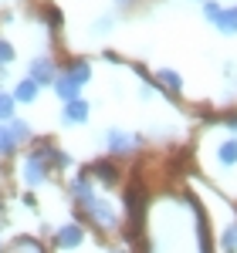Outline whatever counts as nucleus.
<instances>
[{"mask_svg": "<svg viewBox=\"0 0 237 253\" xmlns=\"http://www.w3.org/2000/svg\"><path fill=\"white\" fill-rule=\"evenodd\" d=\"M102 145H105L112 156H132L139 138L132 135V132H122V128H109V132H102Z\"/></svg>", "mask_w": 237, "mask_h": 253, "instance_id": "nucleus-1", "label": "nucleus"}, {"mask_svg": "<svg viewBox=\"0 0 237 253\" xmlns=\"http://www.w3.org/2000/svg\"><path fill=\"white\" fill-rule=\"evenodd\" d=\"M20 175H24V182H27V186H41V182L48 179V159H44V152H41V149L24 156Z\"/></svg>", "mask_w": 237, "mask_h": 253, "instance_id": "nucleus-2", "label": "nucleus"}, {"mask_svg": "<svg viewBox=\"0 0 237 253\" xmlns=\"http://www.w3.org/2000/svg\"><path fill=\"white\" fill-rule=\"evenodd\" d=\"M81 210H85V213L92 216V219H95V223H99L102 230H116V226H118L116 206H112V203H109V199H99V196H95V199H92V203H88V206H81Z\"/></svg>", "mask_w": 237, "mask_h": 253, "instance_id": "nucleus-3", "label": "nucleus"}, {"mask_svg": "<svg viewBox=\"0 0 237 253\" xmlns=\"http://www.w3.org/2000/svg\"><path fill=\"white\" fill-rule=\"evenodd\" d=\"M55 243H58V250H78L81 243H85V230H81L78 223H64L55 233Z\"/></svg>", "mask_w": 237, "mask_h": 253, "instance_id": "nucleus-4", "label": "nucleus"}, {"mask_svg": "<svg viewBox=\"0 0 237 253\" xmlns=\"http://www.w3.org/2000/svg\"><path fill=\"white\" fill-rule=\"evenodd\" d=\"M27 78L34 81V84H55V78H58V68H55V61L51 58H34L31 61V75Z\"/></svg>", "mask_w": 237, "mask_h": 253, "instance_id": "nucleus-5", "label": "nucleus"}, {"mask_svg": "<svg viewBox=\"0 0 237 253\" xmlns=\"http://www.w3.org/2000/svg\"><path fill=\"white\" fill-rule=\"evenodd\" d=\"M68 189H71V196H75V203H81V206H88V203L95 199V186H92V175H88V172L71 175Z\"/></svg>", "mask_w": 237, "mask_h": 253, "instance_id": "nucleus-6", "label": "nucleus"}, {"mask_svg": "<svg viewBox=\"0 0 237 253\" xmlns=\"http://www.w3.org/2000/svg\"><path fill=\"white\" fill-rule=\"evenodd\" d=\"M88 112H92V108H88V101H85V98H75V101H68V105H64L61 118H64V125H71V128H75V125H85V122H88Z\"/></svg>", "mask_w": 237, "mask_h": 253, "instance_id": "nucleus-7", "label": "nucleus"}, {"mask_svg": "<svg viewBox=\"0 0 237 253\" xmlns=\"http://www.w3.org/2000/svg\"><path fill=\"white\" fill-rule=\"evenodd\" d=\"M55 95H58L61 101L68 105V101L81 98V88H78V84H75L71 78H68V75H58V78H55Z\"/></svg>", "mask_w": 237, "mask_h": 253, "instance_id": "nucleus-8", "label": "nucleus"}, {"mask_svg": "<svg viewBox=\"0 0 237 253\" xmlns=\"http://www.w3.org/2000/svg\"><path fill=\"white\" fill-rule=\"evenodd\" d=\"M38 84L31 78H20L17 84H14V101H24V105H31V101H38Z\"/></svg>", "mask_w": 237, "mask_h": 253, "instance_id": "nucleus-9", "label": "nucleus"}, {"mask_svg": "<svg viewBox=\"0 0 237 253\" xmlns=\"http://www.w3.org/2000/svg\"><path fill=\"white\" fill-rule=\"evenodd\" d=\"M88 175H95L102 186H116V182H118V172H116V166H112V162H95Z\"/></svg>", "mask_w": 237, "mask_h": 253, "instance_id": "nucleus-10", "label": "nucleus"}, {"mask_svg": "<svg viewBox=\"0 0 237 253\" xmlns=\"http://www.w3.org/2000/svg\"><path fill=\"white\" fill-rule=\"evenodd\" d=\"M68 78L75 81V84H88V81H92V64H88V61H71V68H68Z\"/></svg>", "mask_w": 237, "mask_h": 253, "instance_id": "nucleus-11", "label": "nucleus"}, {"mask_svg": "<svg viewBox=\"0 0 237 253\" xmlns=\"http://www.w3.org/2000/svg\"><path fill=\"white\" fill-rule=\"evenodd\" d=\"M7 128H10V135H14V142H31V135H34V132H31V125H27V122H24V118H10V122H7Z\"/></svg>", "mask_w": 237, "mask_h": 253, "instance_id": "nucleus-12", "label": "nucleus"}, {"mask_svg": "<svg viewBox=\"0 0 237 253\" xmlns=\"http://www.w3.org/2000/svg\"><path fill=\"white\" fill-rule=\"evenodd\" d=\"M217 27L224 31V34H237V7H227V10H220Z\"/></svg>", "mask_w": 237, "mask_h": 253, "instance_id": "nucleus-13", "label": "nucleus"}, {"mask_svg": "<svg viewBox=\"0 0 237 253\" xmlns=\"http://www.w3.org/2000/svg\"><path fill=\"white\" fill-rule=\"evenodd\" d=\"M156 81H163L170 91H179V88H183V78H179L173 68H159V71H156Z\"/></svg>", "mask_w": 237, "mask_h": 253, "instance_id": "nucleus-14", "label": "nucleus"}, {"mask_svg": "<svg viewBox=\"0 0 237 253\" xmlns=\"http://www.w3.org/2000/svg\"><path fill=\"white\" fill-rule=\"evenodd\" d=\"M217 159H220V166H234V162H237V138H231V142L220 145Z\"/></svg>", "mask_w": 237, "mask_h": 253, "instance_id": "nucleus-15", "label": "nucleus"}, {"mask_svg": "<svg viewBox=\"0 0 237 253\" xmlns=\"http://www.w3.org/2000/svg\"><path fill=\"white\" fill-rule=\"evenodd\" d=\"M14 253H44V247H41L34 236H17L14 240Z\"/></svg>", "mask_w": 237, "mask_h": 253, "instance_id": "nucleus-16", "label": "nucleus"}, {"mask_svg": "<svg viewBox=\"0 0 237 253\" xmlns=\"http://www.w3.org/2000/svg\"><path fill=\"white\" fill-rule=\"evenodd\" d=\"M14 95H7V91H0V125H7L10 118H14Z\"/></svg>", "mask_w": 237, "mask_h": 253, "instance_id": "nucleus-17", "label": "nucleus"}, {"mask_svg": "<svg viewBox=\"0 0 237 253\" xmlns=\"http://www.w3.org/2000/svg\"><path fill=\"white\" fill-rule=\"evenodd\" d=\"M14 152H17V142H14L7 125H0V156H14Z\"/></svg>", "mask_w": 237, "mask_h": 253, "instance_id": "nucleus-18", "label": "nucleus"}, {"mask_svg": "<svg viewBox=\"0 0 237 253\" xmlns=\"http://www.w3.org/2000/svg\"><path fill=\"white\" fill-rule=\"evenodd\" d=\"M220 243H224V250H227V253H237V226H227L224 236H220Z\"/></svg>", "mask_w": 237, "mask_h": 253, "instance_id": "nucleus-19", "label": "nucleus"}, {"mask_svg": "<svg viewBox=\"0 0 237 253\" xmlns=\"http://www.w3.org/2000/svg\"><path fill=\"white\" fill-rule=\"evenodd\" d=\"M10 61H14V47H10V41L0 38V71H7Z\"/></svg>", "mask_w": 237, "mask_h": 253, "instance_id": "nucleus-20", "label": "nucleus"}, {"mask_svg": "<svg viewBox=\"0 0 237 253\" xmlns=\"http://www.w3.org/2000/svg\"><path fill=\"white\" fill-rule=\"evenodd\" d=\"M112 27H116V17H99L92 24V34H109Z\"/></svg>", "mask_w": 237, "mask_h": 253, "instance_id": "nucleus-21", "label": "nucleus"}, {"mask_svg": "<svg viewBox=\"0 0 237 253\" xmlns=\"http://www.w3.org/2000/svg\"><path fill=\"white\" fill-rule=\"evenodd\" d=\"M220 10H224V7H220V3H207V7H203V17L210 20V24H217V17H220Z\"/></svg>", "mask_w": 237, "mask_h": 253, "instance_id": "nucleus-22", "label": "nucleus"}, {"mask_svg": "<svg viewBox=\"0 0 237 253\" xmlns=\"http://www.w3.org/2000/svg\"><path fill=\"white\" fill-rule=\"evenodd\" d=\"M139 98L149 101V98H153V84H142V88H139Z\"/></svg>", "mask_w": 237, "mask_h": 253, "instance_id": "nucleus-23", "label": "nucleus"}, {"mask_svg": "<svg viewBox=\"0 0 237 253\" xmlns=\"http://www.w3.org/2000/svg\"><path fill=\"white\" fill-rule=\"evenodd\" d=\"M227 125H231V128L237 132V115H231V118H227Z\"/></svg>", "mask_w": 237, "mask_h": 253, "instance_id": "nucleus-24", "label": "nucleus"}, {"mask_svg": "<svg viewBox=\"0 0 237 253\" xmlns=\"http://www.w3.org/2000/svg\"><path fill=\"white\" fill-rule=\"evenodd\" d=\"M116 3H118V7H129V3H132V0H116Z\"/></svg>", "mask_w": 237, "mask_h": 253, "instance_id": "nucleus-25", "label": "nucleus"}, {"mask_svg": "<svg viewBox=\"0 0 237 253\" xmlns=\"http://www.w3.org/2000/svg\"><path fill=\"white\" fill-rule=\"evenodd\" d=\"M112 253H122V250H112Z\"/></svg>", "mask_w": 237, "mask_h": 253, "instance_id": "nucleus-26", "label": "nucleus"}]
</instances>
